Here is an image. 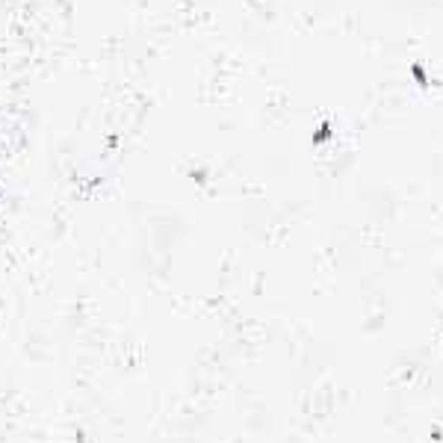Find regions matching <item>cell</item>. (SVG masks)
I'll list each match as a JSON object with an SVG mask.
<instances>
[{
  "label": "cell",
  "mask_w": 443,
  "mask_h": 443,
  "mask_svg": "<svg viewBox=\"0 0 443 443\" xmlns=\"http://www.w3.org/2000/svg\"><path fill=\"white\" fill-rule=\"evenodd\" d=\"M0 198H3V186H0Z\"/></svg>",
  "instance_id": "1"
}]
</instances>
